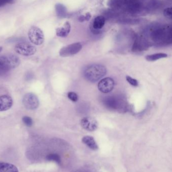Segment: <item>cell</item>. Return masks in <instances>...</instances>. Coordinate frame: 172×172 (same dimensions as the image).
<instances>
[{"label":"cell","instance_id":"cell-11","mask_svg":"<svg viewBox=\"0 0 172 172\" xmlns=\"http://www.w3.org/2000/svg\"><path fill=\"white\" fill-rule=\"evenodd\" d=\"M81 141L83 143L88 146L91 150L93 151L98 150V146L93 137L91 136H85L83 137Z\"/></svg>","mask_w":172,"mask_h":172},{"label":"cell","instance_id":"cell-13","mask_svg":"<svg viewBox=\"0 0 172 172\" xmlns=\"http://www.w3.org/2000/svg\"><path fill=\"white\" fill-rule=\"evenodd\" d=\"M105 23V19L103 16H99L95 19L93 27L95 29H101L103 27Z\"/></svg>","mask_w":172,"mask_h":172},{"label":"cell","instance_id":"cell-19","mask_svg":"<svg viewBox=\"0 0 172 172\" xmlns=\"http://www.w3.org/2000/svg\"><path fill=\"white\" fill-rule=\"evenodd\" d=\"M126 80L131 85L134 86V87H137L138 85V82L136 79H133L130 76H126Z\"/></svg>","mask_w":172,"mask_h":172},{"label":"cell","instance_id":"cell-22","mask_svg":"<svg viewBox=\"0 0 172 172\" xmlns=\"http://www.w3.org/2000/svg\"><path fill=\"white\" fill-rule=\"evenodd\" d=\"M87 172V171H83V170L81 171H81H77V172Z\"/></svg>","mask_w":172,"mask_h":172},{"label":"cell","instance_id":"cell-8","mask_svg":"<svg viewBox=\"0 0 172 172\" xmlns=\"http://www.w3.org/2000/svg\"><path fill=\"white\" fill-rule=\"evenodd\" d=\"M81 125L83 128L89 132H94L98 127L97 121L92 117H84L81 120Z\"/></svg>","mask_w":172,"mask_h":172},{"label":"cell","instance_id":"cell-3","mask_svg":"<svg viewBox=\"0 0 172 172\" xmlns=\"http://www.w3.org/2000/svg\"><path fill=\"white\" fill-rule=\"evenodd\" d=\"M28 37L32 44L37 45L42 44L44 40V36L42 31L37 27L32 26L28 32Z\"/></svg>","mask_w":172,"mask_h":172},{"label":"cell","instance_id":"cell-7","mask_svg":"<svg viewBox=\"0 0 172 172\" xmlns=\"http://www.w3.org/2000/svg\"><path fill=\"white\" fill-rule=\"evenodd\" d=\"M115 81L111 78H106L99 81L98 85L99 90L103 93H108L114 88Z\"/></svg>","mask_w":172,"mask_h":172},{"label":"cell","instance_id":"cell-12","mask_svg":"<svg viewBox=\"0 0 172 172\" xmlns=\"http://www.w3.org/2000/svg\"><path fill=\"white\" fill-rule=\"evenodd\" d=\"M0 172H19L16 166L9 163H0Z\"/></svg>","mask_w":172,"mask_h":172},{"label":"cell","instance_id":"cell-2","mask_svg":"<svg viewBox=\"0 0 172 172\" xmlns=\"http://www.w3.org/2000/svg\"><path fill=\"white\" fill-rule=\"evenodd\" d=\"M19 63L20 60L16 55L9 54L0 57V75L17 67Z\"/></svg>","mask_w":172,"mask_h":172},{"label":"cell","instance_id":"cell-15","mask_svg":"<svg viewBox=\"0 0 172 172\" xmlns=\"http://www.w3.org/2000/svg\"><path fill=\"white\" fill-rule=\"evenodd\" d=\"M46 160L49 161H54L58 164H61V157L58 155L56 154H49L46 156Z\"/></svg>","mask_w":172,"mask_h":172},{"label":"cell","instance_id":"cell-1","mask_svg":"<svg viewBox=\"0 0 172 172\" xmlns=\"http://www.w3.org/2000/svg\"><path fill=\"white\" fill-rule=\"evenodd\" d=\"M107 73L106 68L101 64H93L88 66L84 71V76L91 82H96Z\"/></svg>","mask_w":172,"mask_h":172},{"label":"cell","instance_id":"cell-9","mask_svg":"<svg viewBox=\"0 0 172 172\" xmlns=\"http://www.w3.org/2000/svg\"><path fill=\"white\" fill-rule=\"evenodd\" d=\"M13 100L10 96L3 95L0 96V112L5 111L12 107Z\"/></svg>","mask_w":172,"mask_h":172},{"label":"cell","instance_id":"cell-23","mask_svg":"<svg viewBox=\"0 0 172 172\" xmlns=\"http://www.w3.org/2000/svg\"><path fill=\"white\" fill-rule=\"evenodd\" d=\"M2 47H0V53H1V51H2Z\"/></svg>","mask_w":172,"mask_h":172},{"label":"cell","instance_id":"cell-14","mask_svg":"<svg viewBox=\"0 0 172 172\" xmlns=\"http://www.w3.org/2000/svg\"><path fill=\"white\" fill-rule=\"evenodd\" d=\"M167 57H168L167 54L164 53H155V54L146 56V59L147 61L153 62V61H156L158 59L163 58H167Z\"/></svg>","mask_w":172,"mask_h":172},{"label":"cell","instance_id":"cell-6","mask_svg":"<svg viewBox=\"0 0 172 172\" xmlns=\"http://www.w3.org/2000/svg\"><path fill=\"white\" fill-rule=\"evenodd\" d=\"M82 46L80 43H75L64 46L59 51V55L62 57H67L75 55L81 50Z\"/></svg>","mask_w":172,"mask_h":172},{"label":"cell","instance_id":"cell-5","mask_svg":"<svg viewBox=\"0 0 172 172\" xmlns=\"http://www.w3.org/2000/svg\"><path fill=\"white\" fill-rule=\"evenodd\" d=\"M23 104L26 109L33 110L38 108L40 105V101L36 95L29 93L24 96Z\"/></svg>","mask_w":172,"mask_h":172},{"label":"cell","instance_id":"cell-16","mask_svg":"<svg viewBox=\"0 0 172 172\" xmlns=\"http://www.w3.org/2000/svg\"><path fill=\"white\" fill-rule=\"evenodd\" d=\"M22 121L28 127H31L33 125V120L29 116H24L22 118Z\"/></svg>","mask_w":172,"mask_h":172},{"label":"cell","instance_id":"cell-10","mask_svg":"<svg viewBox=\"0 0 172 172\" xmlns=\"http://www.w3.org/2000/svg\"><path fill=\"white\" fill-rule=\"evenodd\" d=\"M71 24L68 22H66L63 26L58 28L56 29V34L58 36L66 37L68 35L71 31Z\"/></svg>","mask_w":172,"mask_h":172},{"label":"cell","instance_id":"cell-17","mask_svg":"<svg viewBox=\"0 0 172 172\" xmlns=\"http://www.w3.org/2000/svg\"><path fill=\"white\" fill-rule=\"evenodd\" d=\"M67 97L71 101H72L74 102H76L78 100V99H79L78 95L74 92H70L68 93V94H67Z\"/></svg>","mask_w":172,"mask_h":172},{"label":"cell","instance_id":"cell-18","mask_svg":"<svg viewBox=\"0 0 172 172\" xmlns=\"http://www.w3.org/2000/svg\"><path fill=\"white\" fill-rule=\"evenodd\" d=\"M164 15L167 18L172 19V7L165 9L164 10Z\"/></svg>","mask_w":172,"mask_h":172},{"label":"cell","instance_id":"cell-20","mask_svg":"<svg viewBox=\"0 0 172 172\" xmlns=\"http://www.w3.org/2000/svg\"><path fill=\"white\" fill-rule=\"evenodd\" d=\"M91 15L89 13L86 14L84 16L81 15L80 17H79V20L80 22H84L85 21H89L90 19L91 18Z\"/></svg>","mask_w":172,"mask_h":172},{"label":"cell","instance_id":"cell-4","mask_svg":"<svg viewBox=\"0 0 172 172\" xmlns=\"http://www.w3.org/2000/svg\"><path fill=\"white\" fill-rule=\"evenodd\" d=\"M16 53L24 56H31L35 53L36 49L35 46L27 42H21L15 47Z\"/></svg>","mask_w":172,"mask_h":172},{"label":"cell","instance_id":"cell-21","mask_svg":"<svg viewBox=\"0 0 172 172\" xmlns=\"http://www.w3.org/2000/svg\"><path fill=\"white\" fill-rule=\"evenodd\" d=\"M15 1V0H0V7L5 5L8 3H9V4L13 3Z\"/></svg>","mask_w":172,"mask_h":172}]
</instances>
